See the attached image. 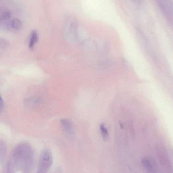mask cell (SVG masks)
<instances>
[{
  "mask_svg": "<svg viewBox=\"0 0 173 173\" xmlns=\"http://www.w3.org/2000/svg\"><path fill=\"white\" fill-rule=\"evenodd\" d=\"M35 157L32 147L23 143L14 149L7 165L6 170L10 173H29L34 166Z\"/></svg>",
  "mask_w": 173,
  "mask_h": 173,
  "instance_id": "cell-1",
  "label": "cell"
},
{
  "mask_svg": "<svg viewBox=\"0 0 173 173\" xmlns=\"http://www.w3.org/2000/svg\"><path fill=\"white\" fill-rule=\"evenodd\" d=\"M53 163V155L49 149H45L41 153L37 172L45 173L48 172Z\"/></svg>",
  "mask_w": 173,
  "mask_h": 173,
  "instance_id": "cell-2",
  "label": "cell"
},
{
  "mask_svg": "<svg viewBox=\"0 0 173 173\" xmlns=\"http://www.w3.org/2000/svg\"><path fill=\"white\" fill-rule=\"evenodd\" d=\"M159 8L169 25L172 26L173 2L172 0H156Z\"/></svg>",
  "mask_w": 173,
  "mask_h": 173,
  "instance_id": "cell-3",
  "label": "cell"
},
{
  "mask_svg": "<svg viewBox=\"0 0 173 173\" xmlns=\"http://www.w3.org/2000/svg\"><path fill=\"white\" fill-rule=\"evenodd\" d=\"M60 123L64 131L69 135H72L74 134V125L70 120L66 118L62 119Z\"/></svg>",
  "mask_w": 173,
  "mask_h": 173,
  "instance_id": "cell-4",
  "label": "cell"
},
{
  "mask_svg": "<svg viewBox=\"0 0 173 173\" xmlns=\"http://www.w3.org/2000/svg\"><path fill=\"white\" fill-rule=\"evenodd\" d=\"M142 162L144 167L147 171L151 172H155V169L148 159L144 158L142 159Z\"/></svg>",
  "mask_w": 173,
  "mask_h": 173,
  "instance_id": "cell-5",
  "label": "cell"
},
{
  "mask_svg": "<svg viewBox=\"0 0 173 173\" xmlns=\"http://www.w3.org/2000/svg\"><path fill=\"white\" fill-rule=\"evenodd\" d=\"M38 36L36 30H33L30 36V40L29 44V47L32 49L36 45L38 41Z\"/></svg>",
  "mask_w": 173,
  "mask_h": 173,
  "instance_id": "cell-6",
  "label": "cell"
},
{
  "mask_svg": "<svg viewBox=\"0 0 173 173\" xmlns=\"http://www.w3.org/2000/svg\"><path fill=\"white\" fill-rule=\"evenodd\" d=\"M7 152L6 146L4 142L0 141V163L5 159Z\"/></svg>",
  "mask_w": 173,
  "mask_h": 173,
  "instance_id": "cell-7",
  "label": "cell"
},
{
  "mask_svg": "<svg viewBox=\"0 0 173 173\" xmlns=\"http://www.w3.org/2000/svg\"><path fill=\"white\" fill-rule=\"evenodd\" d=\"M100 130L101 134L102 136L105 141L107 140L109 136V134L108 130L106 127H105L104 124H102L100 125Z\"/></svg>",
  "mask_w": 173,
  "mask_h": 173,
  "instance_id": "cell-8",
  "label": "cell"
},
{
  "mask_svg": "<svg viewBox=\"0 0 173 173\" xmlns=\"http://www.w3.org/2000/svg\"><path fill=\"white\" fill-rule=\"evenodd\" d=\"M11 25L13 28L19 30L22 28V23L20 19L17 18H14L11 21Z\"/></svg>",
  "mask_w": 173,
  "mask_h": 173,
  "instance_id": "cell-9",
  "label": "cell"
},
{
  "mask_svg": "<svg viewBox=\"0 0 173 173\" xmlns=\"http://www.w3.org/2000/svg\"><path fill=\"white\" fill-rule=\"evenodd\" d=\"M11 17V13L6 11L0 15V20H3V21H6L7 20Z\"/></svg>",
  "mask_w": 173,
  "mask_h": 173,
  "instance_id": "cell-10",
  "label": "cell"
},
{
  "mask_svg": "<svg viewBox=\"0 0 173 173\" xmlns=\"http://www.w3.org/2000/svg\"><path fill=\"white\" fill-rule=\"evenodd\" d=\"M3 107H4V103H3L2 98L1 95H0V111H1L2 110Z\"/></svg>",
  "mask_w": 173,
  "mask_h": 173,
  "instance_id": "cell-11",
  "label": "cell"
},
{
  "mask_svg": "<svg viewBox=\"0 0 173 173\" xmlns=\"http://www.w3.org/2000/svg\"><path fill=\"white\" fill-rule=\"evenodd\" d=\"M120 127L122 128H123L124 127V124H122V123H120Z\"/></svg>",
  "mask_w": 173,
  "mask_h": 173,
  "instance_id": "cell-12",
  "label": "cell"
},
{
  "mask_svg": "<svg viewBox=\"0 0 173 173\" xmlns=\"http://www.w3.org/2000/svg\"><path fill=\"white\" fill-rule=\"evenodd\" d=\"M134 1L137 2H140V0H134Z\"/></svg>",
  "mask_w": 173,
  "mask_h": 173,
  "instance_id": "cell-13",
  "label": "cell"
}]
</instances>
